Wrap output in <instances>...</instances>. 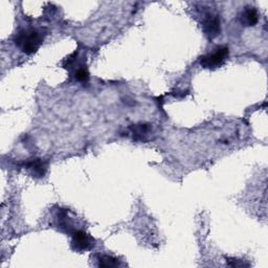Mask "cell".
<instances>
[{"mask_svg": "<svg viewBox=\"0 0 268 268\" xmlns=\"http://www.w3.org/2000/svg\"><path fill=\"white\" fill-rule=\"evenodd\" d=\"M120 265V261L112 256L100 254L98 256V267L110 268V267H116Z\"/></svg>", "mask_w": 268, "mask_h": 268, "instance_id": "ba28073f", "label": "cell"}, {"mask_svg": "<svg viewBox=\"0 0 268 268\" xmlns=\"http://www.w3.org/2000/svg\"><path fill=\"white\" fill-rule=\"evenodd\" d=\"M228 46H220L216 50H214L213 52L208 54L200 59V65L204 68L214 70L217 67H220L228 57Z\"/></svg>", "mask_w": 268, "mask_h": 268, "instance_id": "7a4b0ae2", "label": "cell"}, {"mask_svg": "<svg viewBox=\"0 0 268 268\" xmlns=\"http://www.w3.org/2000/svg\"><path fill=\"white\" fill-rule=\"evenodd\" d=\"M202 26L204 32L208 39H214L220 35L221 26H220V19L217 15L206 14Z\"/></svg>", "mask_w": 268, "mask_h": 268, "instance_id": "277c9868", "label": "cell"}, {"mask_svg": "<svg viewBox=\"0 0 268 268\" xmlns=\"http://www.w3.org/2000/svg\"><path fill=\"white\" fill-rule=\"evenodd\" d=\"M132 138L136 142H144L149 136V134L152 130L151 126L149 124H136V125H131L129 128Z\"/></svg>", "mask_w": 268, "mask_h": 268, "instance_id": "8992f818", "label": "cell"}, {"mask_svg": "<svg viewBox=\"0 0 268 268\" xmlns=\"http://www.w3.org/2000/svg\"><path fill=\"white\" fill-rule=\"evenodd\" d=\"M228 265L232 267H248L250 263H245L242 259H236V258H228Z\"/></svg>", "mask_w": 268, "mask_h": 268, "instance_id": "30bf717a", "label": "cell"}, {"mask_svg": "<svg viewBox=\"0 0 268 268\" xmlns=\"http://www.w3.org/2000/svg\"><path fill=\"white\" fill-rule=\"evenodd\" d=\"M94 238L89 236L88 234H86L83 230H76L72 234V248L74 252H83L92 248V246L94 245Z\"/></svg>", "mask_w": 268, "mask_h": 268, "instance_id": "3957f363", "label": "cell"}, {"mask_svg": "<svg viewBox=\"0 0 268 268\" xmlns=\"http://www.w3.org/2000/svg\"><path fill=\"white\" fill-rule=\"evenodd\" d=\"M74 78L76 81H79L81 83H86L89 80V74L87 72L86 68L84 67H80V68H78L76 74H74Z\"/></svg>", "mask_w": 268, "mask_h": 268, "instance_id": "9c48e42d", "label": "cell"}, {"mask_svg": "<svg viewBox=\"0 0 268 268\" xmlns=\"http://www.w3.org/2000/svg\"><path fill=\"white\" fill-rule=\"evenodd\" d=\"M24 166L26 169H28L32 172L34 176L38 178L44 177V175L46 174V171H48L46 162L41 158H32L26 162Z\"/></svg>", "mask_w": 268, "mask_h": 268, "instance_id": "5b68a950", "label": "cell"}, {"mask_svg": "<svg viewBox=\"0 0 268 268\" xmlns=\"http://www.w3.org/2000/svg\"><path fill=\"white\" fill-rule=\"evenodd\" d=\"M242 22L246 26H254L259 22L258 10L254 8H246L242 13Z\"/></svg>", "mask_w": 268, "mask_h": 268, "instance_id": "52a82bcc", "label": "cell"}, {"mask_svg": "<svg viewBox=\"0 0 268 268\" xmlns=\"http://www.w3.org/2000/svg\"><path fill=\"white\" fill-rule=\"evenodd\" d=\"M42 42V34L34 28L19 32L15 38L16 46L26 54H35L40 48Z\"/></svg>", "mask_w": 268, "mask_h": 268, "instance_id": "6da1fadb", "label": "cell"}]
</instances>
